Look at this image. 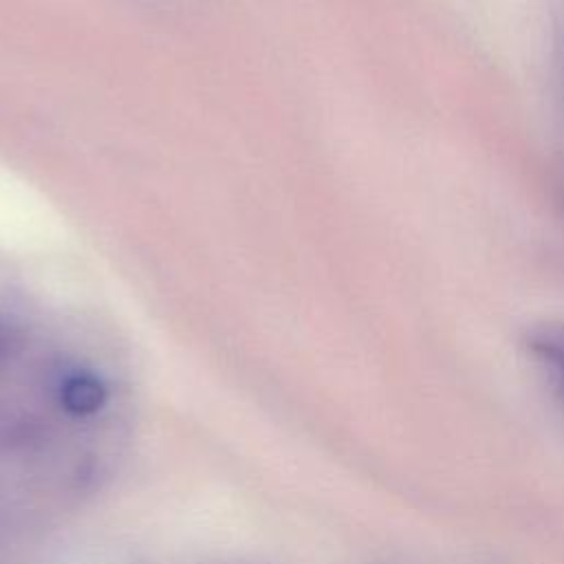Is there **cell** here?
Masks as SVG:
<instances>
[{
  "mask_svg": "<svg viewBox=\"0 0 564 564\" xmlns=\"http://www.w3.org/2000/svg\"><path fill=\"white\" fill-rule=\"evenodd\" d=\"M524 346L564 403V322H542L527 330Z\"/></svg>",
  "mask_w": 564,
  "mask_h": 564,
  "instance_id": "6da1fadb",
  "label": "cell"
},
{
  "mask_svg": "<svg viewBox=\"0 0 564 564\" xmlns=\"http://www.w3.org/2000/svg\"><path fill=\"white\" fill-rule=\"evenodd\" d=\"M106 386L93 372H73L64 379L59 388L62 408L75 416H86L97 412L106 403Z\"/></svg>",
  "mask_w": 564,
  "mask_h": 564,
  "instance_id": "7a4b0ae2",
  "label": "cell"
}]
</instances>
